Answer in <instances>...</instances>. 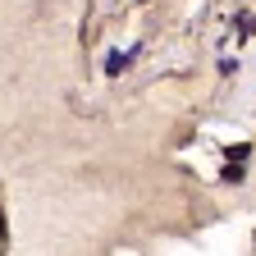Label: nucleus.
Listing matches in <instances>:
<instances>
[{
    "label": "nucleus",
    "mask_w": 256,
    "mask_h": 256,
    "mask_svg": "<svg viewBox=\"0 0 256 256\" xmlns=\"http://www.w3.org/2000/svg\"><path fill=\"white\" fill-rule=\"evenodd\" d=\"M5 238H10V229H5V210H0V256H5Z\"/></svg>",
    "instance_id": "obj_1"
}]
</instances>
